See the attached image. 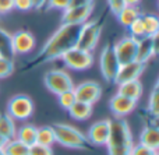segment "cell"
<instances>
[{
  "label": "cell",
  "mask_w": 159,
  "mask_h": 155,
  "mask_svg": "<svg viewBox=\"0 0 159 155\" xmlns=\"http://www.w3.org/2000/svg\"><path fill=\"white\" fill-rule=\"evenodd\" d=\"M55 143H56V139H55V131H53L52 126L38 127V131H36V144L45 145V147H52Z\"/></svg>",
  "instance_id": "603a6c76"
},
{
  "label": "cell",
  "mask_w": 159,
  "mask_h": 155,
  "mask_svg": "<svg viewBox=\"0 0 159 155\" xmlns=\"http://www.w3.org/2000/svg\"><path fill=\"white\" fill-rule=\"evenodd\" d=\"M140 144L158 150L159 147V129L155 125H147L140 134Z\"/></svg>",
  "instance_id": "ac0fdd59"
},
{
  "label": "cell",
  "mask_w": 159,
  "mask_h": 155,
  "mask_svg": "<svg viewBox=\"0 0 159 155\" xmlns=\"http://www.w3.org/2000/svg\"><path fill=\"white\" fill-rule=\"evenodd\" d=\"M107 155H130L134 145L129 123L124 119H110V130L106 141Z\"/></svg>",
  "instance_id": "7a4b0ae2"
},
{
  "label": "cell",
  "mask_w": 159,
  "mask_h": 155,
  "mask_svg": "<svg viewBox=\"0 0 159 155\" xmlns=\"http://www.w3.org/2000/svg\"><path fill=\"white\" fill-rule=\"evenodd\" d=\"M57 101H59V105L61 106L63 109H69L73 103L75 102V97H74V92L71 91H66V92H61V94L57 95Z\"/></svg>",
  "instance_id": "f1b7e54d"
},
{
  "label": "cell",
  "mask_w": 159,
  "mask_h": 155,
  "mask_svg": "<svg viewBox=\"0 0 159 155\" xmlns=\"http://www.w3.org/2000/svg\"><path fill=\"white\" fill-rule=\"evenodd\" d=\"M43 83L45 87L55 95H59L66 91H71L74 88V83H73L70 74L61 69L49 70L43 77Z\"/></svg>",
  "instance_id": "8992f818"
},
{
  "label": "cell",
  "mask_w": 159,
  "mask_h": 155,
  "mask_svg": "<svg viewBox=\"0 0 159 155\" xmlns=\"http://www.w3.org/2000/svg\"><path fill=\"white\" fill-rule=\"evenodd\" d=\"M14 69H16V64L13 59L0 56V80L8 78L14 73Z\"/></svg>",
  "instance_id": "4316f807"
},
{
  "label": "cell",
  "mask_w": 159,
  "mask_h": 155,
  "mask_svg": "<svg viewBox=\"0 0 159 155\" xmlns=\"http://www.w3.org/2000/svg\"><path fill=\"white\" fill-rule=\"evenodd\" d=\"M101 34H102V24L99 21H89L81 25L80 30V35L77 39V45L75 46L80 48L82 50L92 53L95 50L96 45H98L99 39H101Z\"/></svg>",
  "instance_id": "277c9868"
},
{
  "label": "cell",
  "mask_w": 159,
  "mask_h": 155,
  "mask_svg": "<svg viewBox=\"0 0 159 155\" xmlns=\"http://www.w3.org/2000/svg\"><path fill=\"white\" fill-rule=\"evenodd\" d=\"M16 120L7 113V112H2L0 113V136L6 140L16 139Z\"/></svg>",
  "instance_id": "7402d4cb"
},
{
  "label": "cell",
  "mask_w": 159,
  "mask_h": 155,
  "mask_svg": "<svg viewBox=\"0 0 159 155\" xmlns=\"http://www.w3.org/2000/svg\"><path fill=\"white\" fill-rule=\"evenodd\" d=\"M61 60L71 70L82 71V70H88L89 67H92L93 56L91 52H87V50H82L80 48L74 46L61 56Z\"/></svg>",
  "instance_id": "ba28073f"
},
{
  "label": "cell",
  "mask_w": 159,
  "mask_h": 155,
  "mask_svg": "<svg viewBox=\"0 0 159 155\" xmlns=\"http://www.w3.org/2000/svg\"><path fill=\"white\" fill-rule=\"evenodd\" d=\"M36 131H38V127L31 123H24L20 129H17L16 131V139L18 141H21L22 144L28 145H34L36 143Z\"/></svg>",
  "instance_id": "ffe728a7"
},
{
  "label": "cell",
  "mask_w": 159,
  "mask_h": 155,
  "mask_svg": "<svg viewBox=\"0 0 159 155\" xmlns=\"http://www.w3.org/2000/svg\"><path fill=\"white\" fill-rule=\"evenodd\" d=\"M92 106L93 105H89V103L75 101L67 111H69L70 117H73L74 120H78V122H84V120H88L92 116Z\"/></svg>",
  "instance_id": "d6986e66"
},
{
  "label": "cell",
  "mask_w": 159,
  "mask_h": 155,
  "mask_svg": "<svg viewBox=\"0 0 159 155\" xmlns=\"http://www.w3.org/2000/svg\"><path fill=\"white\" fill-rule=\"evenodd\" d=\"M80 30H81V25L61 24L52 34V36L45 42V45L41 48L36 57L31 59L27 62V64H24V69L30 70L36 66H41V64H46L57 60V59H61V56L67 50H70L77 45Z\"/></svg>",
  "instance_id": "6da1fadb"
},
{
  "label": "cell",
  "mask_w": 159,
  "mask_h": 155,
  "mask_svg": "<svg viewBox=\"0 0 159 155\" xmlns=\"http://www.w3.org/2000/svg\"><path fill=\"white\" fill-rule=\"evenodd\" d=\"M109 130H110V119L98 120V122L91 125V127L88 129V133L85 136H87V140L91 145L102 147L107 141Z\"/></svg>",
  "instance_id": "4fadbf2b"
},
{
  "label": "cell",
  "mask_w": 159,
  "mask_h": 155,
  "mask_svg": "<svg viewBox=\"0 0 159 155\" xmlns=\"http://www.w3.org/2000/svg\"><path fill=\"white\" fill-rule=\"evenodd\" d=\"M55 131L56 143L66 148L71 150H87L89 148V143L87 140V136L78 130L74 126H70L67 123H53L50 125Z\"/></svg>",
  "instance_id": "3957f363"
},
{
  "label": "cell",
  "mask_w": 159,
  "mask_h": 155,
  "mask_svg": "<svg viewBox=\"0 0 159 155\" xmlns=\"http://www.w3.org/2000/svg\"><path fill=\"white\" fill-rule=\"evenodd\" d=\"M129 31H130V35L134 36L135 39H140L143 38V36H145V32H144V25H143V20L137 18L134 22H131V24L129 25Z\"/></svg>",
  "instance_id": "f546056e"
},
{
  "label": "cell",
  "mask_w": 159,
  "mask_h": 155,
  "mask_svg": "<svg viewBox=\"0 0 159 155\" xmlns=\"http://www.w3.org/2000/svg\"><path fill=\"white\" fill-rule=\"evenodd\" d=\"M14 8L18 11H30L34 7L31 0H14Z\"/></svg>",
  "instance_id": "836d02e7"
},
{
  "label": "cell",
  "mask_w": 159,
  "mask_h": 155,
  "mask_svg": "<svg viewBox=\"0 0 159 155\" xmlns=\"http://www.w3.org/2000/svg\"><path fill=\"white\" fill-rule=\"evenodd\" d=\"M107 4H109L110 11L116 16V14L126 6V3H124V0H107Z\"/></svg>",
  "instance_id": "e575fe53"
},
{
  "label": "cell",
  "mask_w": 159,
  "mask_h": 155,
  "mask_svg": "<svg viewBox=\"0 0 159 155\" xmlns=\"http://www.w3.org/2000/svg\"><path fill=\"white\" fill-rule=\"evenodd\" d=\"M117 94L123 95L126 98H130L133 101H138L141 98V95H143V84L140 83V80H133L123 84H119Z\"/></svg>",
  "instance_id": "e0dca14e"
},
{
  "label": "cell",
  "mask_w": 159,
  "mask_h": 155,
  "mask_svg": "<svg viewBox=\"0 0 159 155\" xmlns=\"http://www.w3.org/2000/svg\"><path fill=\"white\" fill-rule=\"evenodd\" d=\"M141 0H124L126 6H138Z\"/></svg>",
  "instance_id": "f35d334b"
},
{
  "label": "cell",
  "mask_w": 159,
  "mask_h": 155,
  "mask_svg": "<svg viewBox=\"0 0 159 155\" xmlns=\"http://www.w3.org/2000/svg\"><path fill=\"white\" fill-rule=\"evenodd\" d=\"M14 10V0H0V14H8Z\"/></svg>",
  "instance_id": "d590c367"
},
{
  "label": "cell",
  "mask_w": 159,
  "mask_h": 155,
  "mask_svg": "<svg viewBox=\"0 0 159 155\" xmlns=\"http://www.w3.org/2000/svg\"><path fill=\"white\" fill-rule=\"evenodd\" d=\"M34 109L35 105L32 98L25 94L14 95L7 103V113L14 120H20V122H25L27 119H30L34 113Z\"/></svg>",
  "instance_id": "5b68a950"
},
{
  "label": "cell",
  "mask_w": 159,
  "mask_h": 155,
  "mask_svg": "<svg viewBox=\"0 0 159 155\" xmlns=\"http://www.w3.org/2000/svg\"><path fill=\"white\" fill-rule=\"evenodd\" d=\"M157 39L158 36H143V38L138 39L135 60L143 64H147L151 59H154L158 52Z\"/></svg>",
  "instance_id": "2e32d148"
},
{
  "label": "cell",
  "mask_w": 159,
  "mask_h": 155,
  "mask_svg": "<svg viewBox=\"0 0 159 155\" xmlns=\"http://www.w3.org/2000/svg\"><path fill=\"white\" fill-rule=\"evenodd\" d=\"M144 25L145 36H158L159 34V18L154 14H144L141 16Z\"/></svg>",
  "instance_id": "cb8c5ba5"
},
{
  "label": "cell",
  "mask_w": 159,
  "mask_h": 155,
  "mask_svg": "<svg viewBox=\"0 0 159 155\" xmlns=\"http://www.w3.org/2000/svg\"><path fill=\"white\" fill-rule=\"evenodd\" d=\"M110 111H112L113 116L115 117H120V119H124L126 116H129L130 113L135 111L137 108V101H133L130 98H126L120 94H115L112 98H110Z\"/></svg>",
  "instance_id": "9a60e30c"
},
{
  "label": "cell",
  "mask_w": 159,
  "mask_h": 155,
  "mask_svg": "<svg viewBox=\"0 0 159 155\" xmlns=\"http://www.w3.org/2000/svg\"><path fill=\"white\" fill-rule=\"evenodd\" d=\"M75 101L93 105L96 103L102 97V87L96 81H82L78 85H74L73 88Z\"/></svg>",
  "instance_id": "30bf717a"
},
{
  "label": "cell",
  "mask_w": 159,
  "mask_h": 155,
  "mask_svg": "<svg viewBox=\"0 0 159 155\" xmlns=\"http://www.w3.org/2000/svg\"><path fill=\"white\" fill-rule=\"evenodd\" d=\"M130 155H158V150H154V148L145 147L143 144H134L131 148V153Z\"/></svg>",
  "instance_id": "4dcf8cb0"
},
{
  "label": "cell",
  "mask_w": 159,
  "mask_h": 155,
  "mask_svg": "<svg viewBox=\"0 0 159 155\" xmlns=\"http://www.w3.org/2000/svg\"><path fill=\"white\" fill-rule=\"evenodd\" d=\"M144 69H145V64L140 63L137 60L130 62V63H126V64H120L113 83L116 85H119V84L127 83V81L138 80L141 77V74H143Z\"/></svg>",
  "instance_id": "5bb4252c"
},
{
  "label": "cell",
  "mask_w": 159,
  "mask_h": 155,
  "mask_svg": "<svg viewBox=\"0 0 159 155\" xmlns=\"http://www.w3.org/2000/svg\"><path fill=\"white\" fill-rule=\"evenodd\" d=\"M141 16H143V13H141L138 6H124V7L116 14L119 22L126 28L129 27L131 22H134L137 18H140Z\"/></svg>",
  "instance_id": "44dd1931"
},
{
  "label": "cell",
  "mask_w": 159,
  "mask_h": 155,
  "mask_svg": "<svg viewBox=\"0 0 159 155\" xmlns=\"http://www.w3.org/2000/svg\"><path fill=\"white\" fill-rule=\"evenodd\" d=\"M32 2V7L36 10H45L48 0H31Z\"/></svg>",
  "instance_id": "74e56055"
},
{
  "label": "cell",
  "mask_w": 159,
  "mask_h": 155,
  "mask_svg": "<svg viewBox=\"0 0 159 155\" xmlns=\"http://www.w3.org/2000/svg\"><path fill=\"white\" fill-rule=\"evenodd\" d=\"M93 11V4L80 6V7H67L61 14V24L82 25L89 20Z\"/></svg>",
  "instance_id": "7c38bea8"
},
{
  "label": "cell",
  "mask_w": 159,
  "mask_h": 155,
  "mask_svg": "<svg viewBox=\"0 0 159 155\" xmlns=\"http://www.w3.org/2000/svg\"><path fill=\"white\" fill-rule=\"evenodd\" d=\"M28 145L22 144L17 139H11L6 141L3 151L6 155H28Z\"/></svg>",
  "instance_id": "484cf974"
},
{
  "label": "cell",
  "mask_w": 159,
  "mask_h": 155,
  "mask_svg": "<svg viewBox=\"0 0 159 155\" xmlns=\"http://www.w3.org/2000/svg\"><path fill=\"white\" fill-rule=\"evenodd\" d=\"M119 66H120V63H119L117 57L115 55L113 45L106 43L102 49L101 56H99V69H101V74L106 83H113L115 81Z\"/></svg>",
  "instance_id": "52a82bcc"
},
{
  "label": "cell",
  "mask_w": 159,
  "mask_h": 155,
  "mask_svg": "<svg viewBox=\"0 0 159 155\" xmlns=\"http://www.w3.org/2000/svg\"><path fill=\"white\" fill-rule=\"evenodd\" d=\"M0 155H6L4 151H3V148H0Z\"/></svg>",
  "instance_id": "60d3db41"
},
{
  "label": "cell",
  "mask_w": 159,
  "mask_h": 155,
  "mask_svg": "<svg viewBox=\"0 0 159 155\" xmlns=\"http://www.w3.org/2000/svg\"><path fill=\"white\" fill-rule=\"evenodd\" d=\"M6 141H7V140H6V139H3V137L0 136V148H3V147H4Z\"/></svg>",
  "instance_id": "ab89813d"
},
{
  "label": "cell",
  "mask_w": 159,
  "mask_h": 155,
  "mask_svg": "<svg viewBox=\"0 0 159 155\" xmlns=\"http://www.w3.org/2000/svg\"><path fill=\"white\" fill-rule=\"evenodd\" d=\"M70 4V0H48L45 10H66Z\"/></svg>",
  "instance_id": "d6a6232c"
},
{
  "label": "cell",
  "mask_w": 159,
  "mask_h": 155,
  "mask_svg": "<svg viewBox=\"0 0 159 155\" xmlns=\"http://www.w3.org/2000/svg\"><path fill=\"white\" fill-rule=\"evenodd\" d=\"M11 43L14 55H28L35 49L36 39L32 32L27 30H20L11 34Z\"/></svg>",
  "instance_id": "8fae6325"
},
{
  "label": "cell",
  "mask_w": 159,
  "mask_h": 155,
  "mask_svg": "<svg viewBox=\"0 0 159 155\" xmlns=\"http://www.w3.org/2000/svg\"><path fill=\"white\" fill-rule=\"evenodd\" d=\"M0 56H4V57H8V59L14 57L11 34L8 31L3 30L2 27H0Z\"/></svg>",
  "instance_id": "d4e9b609"
},
{
  "label": "cell",
  "mask_w": 159,
  "mask_h": 155,
  "mask_svg": "<svg viewBox=\"0 0 159 155\" xmlns=\"http://www.w3.org/2000/svg\"><path fill=\"white\" fill-rule=\"evenodd\" d=\"M28 155H53L52 147H45L41 144H34L28 148Z\"/></svg>",
  "instance_id": "1f68e13d"
},
{
  "label": "cell",
  "mask_w": 159,
  "mask_h": 155,
  "mask_svg": "<svg viewBox=\"0 0 159 155\" xmlns=\"http://www.w3.org/2000/svg\"><path fill=\"white\" fill-rule=\"evenodd\" d=\"M148 112L154 117H157L159 115V87H158V83H157V85L154 87V89H152L151 95H149Z\"/></svg>",
  "instance_id": "83f0119b"
},
{
  "label": "cell",
  "mask_w": 159,
  "mask_h": 155,
  "mask_svg": "<svg viewBox=\"0 0 159 155\" xmlns=\"http://www.w3.org/2000/svg\"><path fill=\"white\" fill-rule=\"evenodd\" d=\"M137 43H138V39H135L134 36L124 35L123 38H120L113 45V50H115V55L117 57L119 63L126 64V63L135 60V56H137Z\"/></svg>",
  "instance_id": "9c48e42d"
},
{
  "label": "cell",
  "mask_w": 159,
  "mask_h": 155,
  "mask_svg": "<svg viewBox=\"0 0 159 155\" xmlns=\"http://www.w3.org/2000/svg\"><path fill=\"white\" fill-rule=\"evenodd\" d=\"M93 4V0H70L69 7H80V6Z\"/></svg>",
  "instance_id": "8d00e7d4"
}]
</instances>
